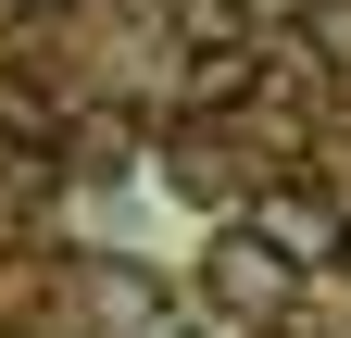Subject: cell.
I'll return each instance as SVG.
<instances>
[{
    "label": "cell",
    "mask_w": 351,
    "mask_h": 338,
    "mask_svg": "<svg viewBox=\"0 0 351 338\" xmlns=\"http://www.w3.org/2000/svg\"><path fill=\"white\" fill-rule=\"evenodd\" d=\"M251 250H276L289 276H314V263H351V213L314 188V176H276V188H251V213H239Z\"/></svg>",
    "instance_id": "cell-1"
},
{
    "label": "cell",
    "mask_w": 351,
    "mask_h": 338,
    "mask_svg": "<svg viewBox=\"0 0 351 338\" xmlns=\"http://www.w3.org/2000/svg\"><path fill=\"white\" fill-rule=\"evenodd\" d=\"M213 301H226V313H289V263L226 226V238H213Z\"/></svg>",
    "instance_id": "cell-2"
},
{
    "label": "cell",
    "mask_w": 351,
    "mask_h": 338,
    "mask_svg": "<svg viewBox=\"0 0 351 338\" xmlns=\"http://www.w3.org/2000/svg\"><path fill=\"white\" fill-rule=\"evenodd\" d=\"M25 13H38V0H25Z\"/></svg>",
    "instance_id": "cell-3"
}]
</instances>
